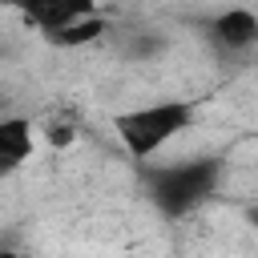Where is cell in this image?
Masks as SVG:
<instances>
[{"label":"cell","mask_w":258,"mask_h":258,"mask_svg":"<svg viewBox=\"0 0 258 258\" xmlns=\"http://www.w3.org/2000/svg\"><path fill=\"white\" fill-rule=\"evenodd\" d=\"M189 125H194V105L189 101H153V105H141V109H129V113L113 117V129H117L121 145L137 161H149L157 149H165Z\"/></svg>","instance_id":"1"},{"label":"cell","mask_w":258,"mask_h":258,"mask_svg":"<svg viewBox=\"0 0 258 258\" xmlns=\"http://www.w3.org/2000/svg\"><path fill=\"white\" fill-rule=\"evenodd\" d=\"M218 181H222V165L210 157H194V161L153 169L149 173V198L165 218H185L218 194Z\"/></svg>","instance_id":"2"},{"label":"cell","mask_w":258,"mask_h":258,"mask_svg":"<svg viewBox=\"0 0 258 258\" xmlns=\"http://www.w3.org/2000/svg\"><path fill=\"white\" fill-rule=\"evenodd\" d=\"M214 40H222L226 48H250L258 40V16L250 8H226L214 20Z\"/></svg>","instance_id":"3"},{"label":"cell","mask_w":258,"mask_h":258,"mask_svg":"<svg viewBox=\"0 0 258 258\" xmlns=\"http://www.w3.org/2000/svg\"><path fill=\"white\" fill-rule=\"evenodd\" d=\"M32 157V121L0 117V169H12Z\"/></svg>","instance_id":"4"},{"label":"cell","mask_w":258,"mask_h":258,"mask_svg":"<svg viewBox=\"0 0 258 258\" xmlns=\"http://www.w3.org/2000/svg\"><path fill=\"white\" fill-rule=\"evenodd\" d=\"M93 8H85V4H36V8H28L24 16L44 32V36H52V32H60V28H69L73 20H81V16H89Z\"/></svg>","instance_id":"5"},{"label":"cell","mask_w":258,"mask_h":258,"mask_svg":"<svg viewBox=\"0 0 258 258\" xmlns=\"http://www.w3.org/2000/svg\"><path fill=\"white\" fill-rule=\"evenodd\" d=\"M105 32V16L101 12H89V16H81V20H73L69 28H60V32H52L48 40L52 44H60V48H81V44H89V40H97Z\"/></svg>","instance_id":"6"},{"label":"cell","mask_w":258,"mask_h":258,"mask_svg":"<svg viewBox=\"0 0 258 258\" xmlns=\"http://www.w3.org/2000/svg\"><path fill=\"white\" fill-rule=\"evenodd\" d=\"M73 137H77L73 125H52V129H48V141H52V145H69Z\"/></svg>","instance_id":"7"},{"label":"cell","mask_w":258,"mask_h":258,"mask_svg":"<svg viewBox=\"0 0 258 258\" xmlns=\"http://www.w3.org/2000/svg\"><path fill=\"white\" fill-rule=\"evenodd\" d=\"M0 258H16V254H0Z\"/></svg>","instance_id":"8"}]
</instances>
